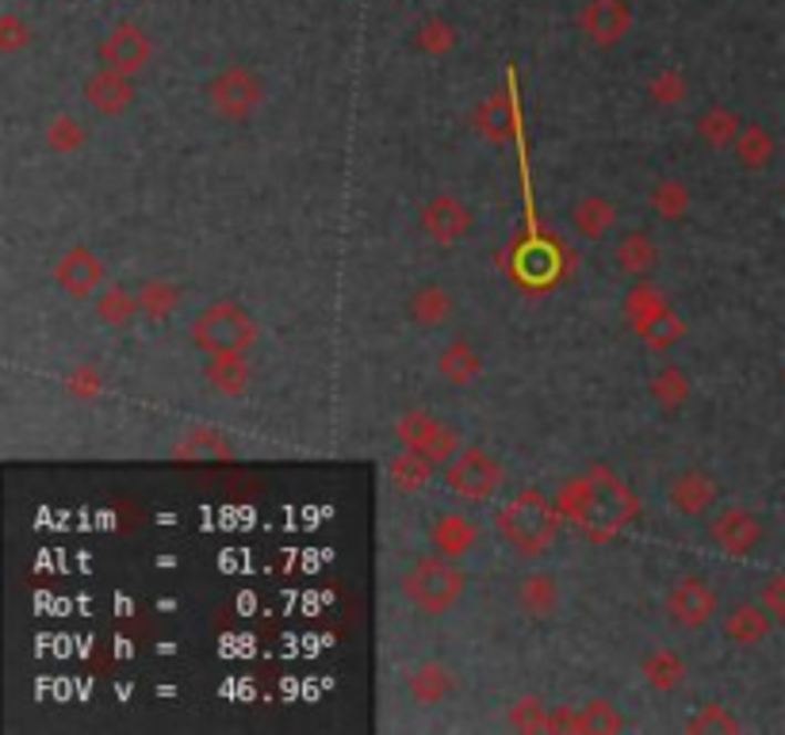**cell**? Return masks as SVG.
<instances>
[{
  "label": "cell",
  "mask_w": 785,
  "mask_h": 735,
  "mask_svg": "<svg viewBox=\"0 0 785 735\" xmlns=\"http://www.w3.org/2000/svg\"><path fill=\"white\" fill-rule=\"evenodd\" d=\"M667 609H671V621L686 624V629H701L716 613V590L705 579H682L667 598Z\"/></svg>",
  "instance_id": "obj_5"
},
{
  "label": "cell",
  "mask_w": 785,
  "mask_h": 735,
  "mask_svg": "<svg viewBox=\"0 0 785 735\" xmlns=\"http://www.w3.org/2000/svg\"><path fill=\"white\" fill-rule=\"evenodd\" d=\"M716 537L724 540L729 548H751L758 540V521L755 517H747V514H740V509H732V514H724L721 517V525H716Z\"/></svg>",
  "instance_id": "obj_8"
},
{
  "label": "cell",
  "mask_w": 785,
  "mask_h": 735,
  "mask_svg": "<svg viewBox=\"0 0 785 735\" xmlns=\"http://www.w3.org/2000/svg\"><path fill=\"white\" fill-rule=\"evenodd\" d=\"M575 490H579V495H564V503H567V509H571L575 521H582V525L617 529V525L632 514L629 490H624L613 475L601 472V467L598 472H590L587 479L575 483Z\"/></svg>",
  "instance_id": "obj_2"
},
{
  "label": "cell",
  "mask_w": 785,
  "mask_h": 735,
  "mask_svg": "<svg viewBox=\"0 0 785 735\" xmlns=\"http://www.w3.org/2000/svg\"><path fill=\"white\" fill-rule=\"evenodd\" d=\"M521 594H525V605H529L533 613L540 617L548 609V601L556 598V590H552V582H548V579H533V582H525Z\"/></svg>",
  "instance_id": "obj_13"
},
{
  "label": "cell",
  "mask_w": 785,
  "mask_h": 735,
  "mask_svg": "<svg viewBox=\"0 0 785 735\" xmlns=\"http://www.w3.org/2000/svg\"><path fill=\"white\" fill-rule=\"evenodd\" d=\"M448 483H453V490H461L464 498H490L498 490V483H503V472H498L495 459L472 448V453H464L448 467Z\"/></svg>",
  "instance_id": "obj_6"
},
{
  "label": "cell",
  "mask_w": 785,
  "mask_h": 735,
  "mask_svg": "<svg viewBox=\"0 0 785 735\" xmlns=\"http://www.w3.org/2000/svg\"><path fill=\"white\" fill-rule=\"evenodd\" d=\"M556 529L559 525H556L552 506H548L537 490H525V495L509 498V503L503 506V514H498V532H503L509 545L529 559L545 556V551L552 548Z\"/></svg>",
  "instance_id": "obj_1"
},
{
  "label": "cell",
  "mask_w": 785,
  "mask_h": 735,
  "mask_svg": "<svg viewBox=\"0 0 785 735\" xmlns=\"http://www.w3.org/2000/svg\"><path fill=\"white\" fill-rule=\"evenodd\" d=\"M709 498H713V487H709V479H701V475H682V479L671 487V503L690 509V514L701 506H709Z\"/></svg>",
  "instance_id": "obj_10"
},
{
  "label": "cell",
  "mask_w": 785,
  "mask_h": 735,
  "mask_svg": "<svg viewBox=\"0 0 785 735\" xmlns=\"http://www.w3.org/2000/svg\"><path fill=\"white\" fill-rule=\"evenodd\" d=\"M521 272L529 276V280H548V276H552V253L540 249V246H533L529 253H525V261H521Z\"/></svg>",
  "instance_id": "obj_14"
},
{
  "label": "cell",
  "mask_w": 785,
  "mask_h": 735,
  "mask_svg": "<svg viewBox=\"0 0 785 735\" xmlns=\"http://www.w3.org/2000/svg\"><path fill=\"white\" fill-rule=\"evenodd\" d=\"M648 679L655 682V686H674V682L682 679V663L674 655H667V651H655V655L648 659Z\"/></svg>",
  "instance_id": "obj_12"
},
{
  "label": "cell",
  "mask_w": 785,
  "mask_h": 735,
  "mask_svg": "<svg viewBox=\"0 0 785 735\" xmlns=\"http://www.w3.org/2000/svg\"><path fill=\"white\" fill-rule=\"evenodd\" d=\"M196 338H199V345L215 349L219 356H234L238 349H246L249 341H254V322H249L238 307L219 303L199 319Z\"/></svg>",
  "instance_id": "obj_4"
},
{
  "label": "cell",
  "mask_w": 785,
  "mask_h": 735,
  "mask_svg": "<svg viewBox=\"0 0 785 735\" xmlns=\"http://www.w3.org/2000/svg\"><path fill=\"white\" fill-rule=\"evenodd\" d=\"M766 632V617L758 613V609H740V613H732L729 621V636L740 640V643H751L758 640Z\"/></svg>",
  "instance_id": "obj_11"
},
{
  "label": "cell",
  "mask_w": 785,
  "mask_h": 735,
  "mask_svg": "<svg viewBox=\"0 0 785 735\" xmlns=\"http://www.w3.org/2000/svg\"><path fill=\"white\" fill-rule=\"evenodd\" d=\"M766 605H771L778 617H785V579L771 582V590H766Z\"/></svg>",
  "instance_id": "obj_15"
},
{
  "label": "cell",
  "mask_w": 785,
  "mask_h": 735,
  "mask_svg": "<svg viewBox=\"0 0 785 735\" xmlns=\"http://www.w3.org/2000/svg\"><path fill=\"white\" fill-rule=\"evenodd\" d=\"M425 230L437 234L441 241H456L467 230V211L456 207L453 199H437V204L425 211Z\"/></svg>",
  "instance_id": "obj_7"
},
{
  "label": "cell",
  "mask_w": 785,
  "mask_h": 735,
  "mask_svg": "<svg viewBox=\"0 0 785 735\" xmlns=\"http://www.w3.org/2000/svg\"><path fill=\"white\" fill-rule=\"evenodd\" d=\"M406 598L414 601L425 613H437V609H448L464 590V574L456 571L445 559H417V563L406 571L403 579Z\"/></svg>",
  "instance_id": "obj_3"
},
{
  "label": "cell",
  "mask_w": 785,
  "mask_h": 735,
  "mask_svg": "<svg viewBox=\"0 0 785 735\" xmlns=\"http://www.w3.org/2000/svg\"><path fill=\"white\" fill-rule=\"evenodd\" d=\"M58 276H62L65 288H73V291H89V288H93V283H96V276H100V265L85 253V249H78V253L65 257L62 269H58Z\"/></svg>",
  "instance_id": "obj_9"
}]
</instances>
